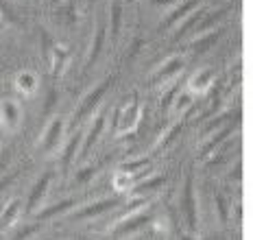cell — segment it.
<instances>
[{
	"instance_id": "1",
	"label": "cell",
	"mask_w": 253,
	"mask_h": 240,
	"mask_svg": "<svg viewBox=\"0 0 253 240\" xmlns=\"http://www.w3.org/2000/svg\"><path fill=\"white\" fill-rule=\"evenodd\" d=\"M142 120V103L138 101V94L129 98V103H123L114 114V133L116 138H125L131 135L140 127Z\"/></svg>"
},
{
	"instance_id": "2",
	"label": "cell",
	"mask_w": 253,
	"mask_h": 240,
	"mask_svg": "<svg viewBox=\"0 0 253 240\" xmlns=\"http://www.w3.org/2000/svg\"><path fill=\"white\" fill-rule=\"evenodd\" d=\"M114 81H116V75L105 77V79H103L101 83H98V85H94L92 90H89V92L85 94V96H83L81 101H79V107H77V112H75V124L85 122L87 118H92L94 114H96V109L101 107V103H103L105 94L112 90Z\"/></svg>"
},
{
	"instance_id": "3",
	"label": "cell",
	"mask_w": 253,
	"mask_h": 240,
	"mask_svg": "<svg viewBox=\"0 0 253 240\" xmlns=\"http://www.w3.org/2000/svg\"><path fill=\"white\" fill-rule=\"evenodd\" d=\"M66 118L63 116H52L48 120V124L44 127V131H42L40 140H38V149L42 151L44 155H59V151L63 147V142H66Z\"/></svg>"
},
{
	"instance_id": "4",
	"label": "cell",
	"mask_w": 253,
	"mask_h": 240,
	"mask_svg": "<svg viewBox=\"0 0 253 240\" xmlns=\"http://www.w3.org/2000/svg\"><path fill=\"white\" fill-rule=\"evenodd\" d=\"M181 212H183L188 234H197L199 232V205H197V195H194L192 173L186 175V184H183V195H181Z\"/></svg>"
},
{
	"instance_id": "5",
	"label": "cell",
	"mask_w": 253,
	"mask_h": 240,
	"mask_svg": "<svg viewBox=\"0 0 253 240\" xmlns=\"http://www.w3.org/2000/svg\"><path fill=\"white\" fill-rule=\"evenodd\" d=\"M183 68H186V59H183L181 55H170L164 64H162L151 75L149 83H151V85H157V87H160V92H162L164 87H168L170 83L177 81V77L183 72Z\"/></svg>"
},
{
	"instance_id": "6",
	"label": "cell",
	"mask_w": 253,
	"mask_h": 240,
	"mask_svg": "<svg viewBox=\"0 0 253 240\" xmlns=\"http://www.w3.org/2000/svg\"><path fill=\"white\" fill-rule=\"evenodd\" d=\"M151 221H153V212H151V210H146V207H144L142 212H138V214H131V216L123 218V221L114 223V225L109 227V236H112L114 240L126 238V236H131V234L140 232L142 227H146Z\"/></svg>"
},
{
	"instance_id": "7",
	"label": "cell",
	"mask_w": 253,
	"mask_h": 240,
	"mask_svg": "<svg viewBox=\"0 0 253 240\" xmlns=\"http://www.w3.org/2000/svg\"><path fill=\"white\" fill-rule=\"evenodd\" d=\"M55 177H57L55 170H46L44 175H40V179L33 184V188H31L29 199H26V207H24L26 214H35L42 205H44V199H46V195H48V188L52 186Z\"/></svg>"
},
{
	"instance_id": "8",
	"label": "cell",
	"mask_w": 253,
	"mask_h": 240,
	"mask_svg": "<svg viewBox=\"0 0 253 240\" xmlns=\"http://www.w3.org/2000/svg\"><path fill=\"white\" fill-rule=\"evenodd\" d=\"M22 116L24 109L18 101H13V98H2L0 101V127L7 133L18 131L20 124H22Z\"/></svg>"
},
{
	"instance_id": "9",
	"label": "cell",
	"mask_w": 253,
	"mask_h": 240,
	"mask_svg": "<svg viewBox=\"0 0 253 240\" xmlns=\"http://www.w3.org/2000/svg\"><path fill=\"white\" fill-rule=\"evenodd\" d=\"M94 120L89 122V127H87V131H85V135H83V140H81V149H79V161H83L87 158L89 153H92V149L96 147V142H98V138L103 135V131H105V114L103 112H98V114H94L92 116Z\"/></svg>"
},
{
	"instance_id": "10",
	"label": "cell",
	"mask_w": 253,
	"mask_h": 240,
	"mask_svg": "<svg viewBox=\"0 0 253 240\" xmlns=\"http://www.w3.org/2000/svg\"><path fill=\"white\" fill-rule=\"evenodd\" d=\"M212 87H214V70L212 68H199L186 83V90L192 94L194 98L208 94Z\"/></svg>"
},
{
	"instance_id": "11",
	"label": "cell",
	"mask_w": 253,
	"mask_h": 240,
	"mask_svg": "<svg viewBox=\"0 0 253 240\" xmlns=\"http://www.w3.org/2000/svg\"><path fill=\"white\" fill-rule=\"evenodd\" d=\"M116 205H118V199H98V201L89 203V205H83L79 210H75L68 218L70 221H89V218H96L105 212L114 210Z\"/></svg>"
},
{
	"instance_id": "12",
	"label": "cell",
	"mask_w": 253,
	"mask_h": 240,
	"mask_svg": "<svg viewBox=\"0 0 253 240\" xmlns=\"http://www.w3.org/2000/svg\"><path fill=\"white\" fill-rule=\"evenodd\" d=\"M199 4H201V0H183L181 4H177L175 9H170V13L164 18V22H160V31H170L172 27H179L190 13L197 11Z\"/></svg>"
},
{
	"instance_id": "13",
	"label": "cell",
	"mask_w": 253,
	"mask_h": 240,
	"mask_svg": "<svg viewBox=\"0 0 253 240\" xmlns=\"http://www.w3.org/2000/svg\"><path fill=\"white\" fill-rule=\"evenodd\" d=\"M46 59H48V66H50V75L57 79V77H61L66 72L68 64H70V48L66 44H61V41H55Z\"/></svg>"
},
{
	"instance_id": "14",
	"label": "cell",
	"mask_w": 253,
	"mask_h": 240,
	"mask_svg": "<svg viewBox=\"0 0 253 240\" xmlns=\"http://www.w3.org/2000/svg\"><path fill=\"white\" fill-rule=\"evenodd\" d=\"M13 87L22 98H31L40 90V77L33 70H20L13 77Z\"/></svg>"
},
{
	"instance_id": "15",
	"label": "cell",
	"mask_w": 253,
	"mask_h": 240,
	"mask_svg": "<svg viewBox=\"0 0 253 240\" xmlns=\"http://www.w3.org/2000/svg\"><path fill=\"white\" fill-rule=\"evenodd\" d=\"M22 216V201L18 197H11L2 207H0V232H9L18 225Z\"/></svg>"
},
{
	"instance_id": "16",
	"label": "cell",
	"mask_w": 253,
	"mask_h": 240,
	"mask_svg": "<svg viewBox=\"0 0 253 240\" xmlns=\"http://www.w3.org/2000/svg\"><path fill=\"white\" fill-rule=\"evenodd\" d=\"M81 140H83V133H81V131H77V133L72 135V138L61 147V151H59V166H61L63 173H66V170L77 161V158H79V149H81Z\"/></svg>"
},
{
	"instance_id": "17",
	"label": "cell",
	"mask_w": 253,
	"mask_h": 240,
	"mask_svg": "<svg viewBox=\"0 0 253 240\" xmlns=\"http://www.w3.org/2000/svg\"><path fill=\"white\" fill-rule=\"evenodd\" d=\"M223 38V29H214L210 33H203V35H194V40L188 44V50L192 55H205L210 48H214L216 41Z\"/></svg>"
},
{
	"instance_id": "18",
	"label": "cell",
	"mask_w": 253,
	"mask_h": 240,
	"mask_svg": "<svg viewBox=\"0 0 253 240\" xmlns=\"http://www.w3.org/2000/svg\"><path fill=\"white\" fill-rule=\"evenodd\" d=\"M75 205H77L75 199H63L59 203H55V205H42L40 210L35 212V221H38V223H48V221H52V218H57V216H61V214L70 212Z\"/></svg>"
},
{
	"instance_id": "19",
	"label": "cell",
	"mask_w": 253,
	"mask_h": 240,
	"mask_svg": "<svg viewBox=\"0 0 253 240\" xmlns=\"http://www.w3.org/2000/svg\"><path fill=\"white\" fill-rule=\"evenodd\" d=\"M105 40H107V27H105V22H98L96 33H94V40H92V44H89V53H87V59H85V70H89V68L96 64L98 57H101Z\"/></svg>"
},
{
	"instance_id": "20",
	"label": "cell",
	"mask_w": 253,
	"mask_h": 240,
	"mask_svg": "<svg viewBox=\"0 0 253 240\" xmlns=\"http://www.w3.org/2000/svg\"><path fill=\"white\" fill-rule=\"evenodd\" d=\"M231 133V124H227V127H223V129H218V131H214L212 135H208V138L201 142V147H199V153H201V158L203 160H208L210 155L214 153L216 149L220 147V144L227 140V135Z\"/></svg>"
},
{
	"instance_id": "21",
	"label": "cell",
	"mask_w": 253,
	"mask_h": 240,
	"mask_svg": "<svg viewBox=\"0 0 253 240\" xmlns=\"http://www.w3.org/2000/svg\"><path fill=\"white\" fill-rule=\"evenodd\" d=\"M151 164H153V160L149 158V155H140V158L125 160L123 164L118 166V170H120V173H126V175L135 177V179L140 181V175L144 173V170H151Z\"/></svg>"
},
{
	"instance_id": "22",
	"label": "cell",
	"mask_w": 253,
	"mask_h": 240,
	"mask_svg": "<svg viewBox=\"0 0 253 240\" xmlns=\"http://www.w3.org/2000/svg\"><path fill=\"white\" fill-rule=\"evenodd\" d=\"M205 13H208V11H205V9H201V7H199L197 11H192V13H190L188 18L183 20V22L177 27V33L172 35V41H179L181 38H186V35L190 33V31H194V29H197V24L203 20V15H205Z\"/></svg>"
},
{
	"instance_id": "23",
	"label": "cell",
	"mask_w": 253,
	"mask_h": 240,
	"mask_svg": "<svg viewBox=\"0 0 253 240\" xmlns=\"http://www.w3.org/2000/svg\"><path fill=\"white\" fill-rule=\"evenodd\" d=\"M120 27H123V0H114L109 7V38L112 41L118 40Z\"/></svg>"
},
{
	"instance_id": "24",
	"label": "cell",
	"mask_w": 253,
	"mask_h": 240,
	"mask_svg": "<svg viewBox=\"0 0 253 240\" xmlns=\"http://www.w3.org/2000/svg\"><path fill=\"white\" fill-rule=\"evenodd\" d=\"M166 184V177L164 175H149V177H144L142 181H138V184L133 186V190L131 192H135V195H149V192H155V190H160L162 186Z\"/></svg>"
},
{
	"instance_id": "25",
	"label": "cell",
	"mask_w": 253,
	"mask_h": 240,
	"mask_svg": "<svg viewBox=\"0 0 253 240\" xmlns=\"http://www.w3.org/2000/svg\"><path fill=\"white\" fill-rule=\"evenodd\" d=\"M225 15H227V9H218V11L214 13H205L203 20L197 24V35H203V33H210V31H214V27H218L220 20H225Z\"/></svg>"
},
{
	"instance_id": "26",
	"label": "cell",
	"mask_w": 253,
	"mask_h": 240,
	"mask_svg": "<svg viewBox=\"0 0 253 240\" xmlns=\"http://www.w3.org/2000/svg\"><path fill=\"white\" fill-rule=\"evenodd\" d=\"M192 103H194V96H192V94H190L188 90H179L177 96H175V101H172V105H170V109H172V114H175V116L183 118L188 109L192 107Z\"/></svg>"
},
{
	"instance_id": "27",
	"label": "cell",
	"mask_w": 253,
	"mask_h": 240,
	"mask_svg": "<svg viewBox=\"0 0 253 240\" xmlns=\"http://www.w3.org/2000/svg\"><path fill=\"white\" fill-rule=\"evenodd\" d=\"M138 184V179L126 173H120V170H116L112 175V188L114 192H118V195H123V192H131L133 190V186Z\"/></svg>"
},
{
	"instance_id": "28",
	"label": "cell",
	"mask_w": 253,
	"mask_h": 240,
	"mask_svg": "<svg viewBox=\"0 0 253 240\" xmlns=\"http://www.w3.org/2000/svg\"><path fill=\"white\" fill-rule=\"evenodd\" d=\"M98 168H101L98 164H87V166H83V168H79L75 173V177H72V186H85V184H89V181H92V177L98 173Z\"/></svg>"
},
{
	"instance_id": "29",
	"label": "cell",
	"mask_w": 253,
	"mask_h": 240,
	"mask_svg": "<svg viewBox=\"0 0 253 240\" xmlns=\"http://www.w3.org/2000/svg\"><path fill=\"white\" fill-rule=\"evenodd\" d=\"M229 116H231V112H227V114H218V116L210 118L208 122L203 124V129H201V140H205L208 135H212L214 131H218V129L223 127V124L229 120Z\"/></svg>"
},
{
	"instance_id": "30",
	"label": "cell",
	"mask_w": 253,
	"mask_h": 240,
	"mask_svg": "<svg viewBox=\"0 0 253 240\" xmlns=\"http://www.w3.org/2000/svg\"><path fill=\"white\" fill-rule=\"evenodd\" d=\"M181 129H183V118H179V122H175V124H172V127L168 129V131H166L164 135H162L160 140H157L155 149H168V147H170V144L177 140V135L181 133Z\"/></svg>"
},
{
	"instance_id": "31",
	"label": "cell",
	"mask_w": 253,
	"mask_h": 240,
	"mask_svg": "<svg viewBox=\"0 0 253 240\" xmlns=\"http://www.w3.org/2000/svg\"><path fill=\"white\" fill-rule=\"evenodd\" d=\"M214 205H216V214H218V221L225 225V223L231 218V207H229V203L225 199L223 192H216L214 195Z\"/></svg>"
},
{
	"instance_id": "32",
	"label": "cell",
	"mask_w": 253,
	"mask_h": 240,
	"mask_svg": "<svg viewBox=\"0 0 253 240\" xmlns=\"http://www.w3.org/2000/svg\"><path fill=\"white\" fill-rule=\"evenodd\" d=\"M44 227V223H29V225H22L18 229V232H15V236L11 238V240H31L35 236V234H40V229Z\"/></svg>"
},
{
	"instance_id": "33",
	"label": "cell",
	"mask_w": 253,
	"mask_h": 240,
	"mask_svg": "<svg viewBox=\"0 0 253 240\" xmlns=\"http://www.w3.org/2000/svg\"><path fill=\"white\" fill-rule=\"evenodd\" d=\"M151 4L153 7H157V9H175L177 4H179V0H151Z\"/></svg>"
},
{
	"instance_id": "34",
	"label": "cell",
	"mask_w": 253,
	"mask_h": 240,
	"mask_svg": "<svg viewBox=\"0 0 253 240\" xmlns=\"http://www.w3.org/2000/svg\"><path fill=\"white\" fill-rule=\"evenodd\" d=\"M234 214H236V223H238V225H242V203H236L234 205Z\"/></svg>"
},
{
	"instance_id": "35",
	"label": "cell",
	"mask_w": 253,
	"mask_h": 240,
	"mask_svg": "<svg viewBox=\"0 0 253 240\" xmlns=\"http://www.w3.org/2000/svg\"><path fill=\"white\" fill-rule=\"evenodd\" d=\"M179 240H197L194 234H186V232H179Z\"/></svg>"
},
{
	"instance_id": "36",
	"label": "cell",
	"mask_w": 253,
	"mask_h": 240,
	"mask_svg": "<svg viewBox=\"0 0 253 240\" xmlns=\"http://www.w3.org/2000/svg\"><path fill=\"white\" fill-rule=\"evenodd\" d=\"M4 166H7V161H0V170H4Z\"/></svg>"
},
{
	"instance_id": "37",
	"label": "cell",
	"mask_w": 253,
	"mask_h": 240,
	"mask_svg": "<svg viewBox=\"0 0 253 240\" xmlns=\"http://www.w3.org/2000/svg\"><path fill=\"white\" fill-rule=\"evenodd\" d=\"M61 2H63V0H52V4H57V7H59Z\"/></svg>"
},
{
	"instance_id": "38",
	"label": "cell",
	"mask_w": 253,
	"mask_h": 240,
	"mask_svg": "<svg viewBox=\"0 0 253 240\" xmlns=\"http://www.w3.org/2000/svg\"><path fill=\"white\" fill-rule=\"evenodd\" d=\"M2 24H4V20H2V13H0V27H2Z\"/></svg>"
}]
</instances>
